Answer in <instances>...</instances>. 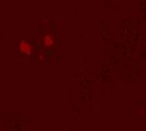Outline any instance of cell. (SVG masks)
Wrapping results in <instances>:
<instances>
[{
    "label": "cell",
    "mask_w": 146,
    "mask_h": 131,
    "mask_svg": "<svg viewBox=\"0 0 146 131\" xmlns=\"http://www.w3.org/2000/svg\"><path fill=\"white\" fill-rule=\"evenodd\" d=\"M18 48H19L20 53L24 54V56H30V54H32V52H33L32 44H30L29 42H27V41L19 42V45H18Z\"/></svg>",
    "instance_id": "6da1fadb"
},
{
    "label": "cell",
    "mask_w": 146,
    "mask_h": 131,
    "mask_svg": "<svg viewBox=\"0 0 146 131\" xmlns=\"http://www.w3.org/2000/svg\"><path fill=\"white\" fill-rule=\"evenodd\" d=\"M42 42H43V45L45 48H50L54 45V37L52 34H44L43 38H42Z\"/></svg>",
    "instance_id": "7a4b0ae2"
}]
</instances>
